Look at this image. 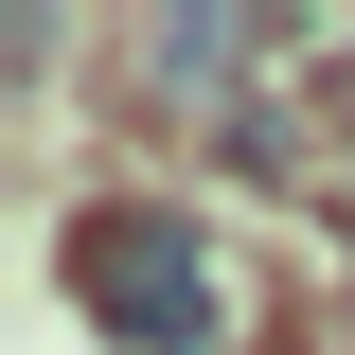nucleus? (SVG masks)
Segmentation results:
<instances>
[{
  "instance_id": "nucleus-1",
  "label": "nucleus",
  "mask_w": 355,
  "mask_h": 355,
  "mask_svg": "<svg viewBox=\"0 0 355 355\" xmlns=\"http://www.w3.org/2000/svg\"><path fill=\"white\" fill-rule=\"evenodd\" d=\"M71 302L107 355H214L231 338V284H214V231L178 214V196H142V214H89L71 231Z\"/></svg>"
},
{
  "instance_id": "nucleus-2",
  "label": "nucleus",
  "mask_w": 355,
  "mask_h": 355,
  "mask_svg": "<svg viewBox=\"0 0 355 355\" xmlns=\"http://www.w3.org/2000/svg\"><path fill=\"white\" fill-rule=\"evenodd\" d=\"M249 53H284V36H266V18H160L142 71H160V107H214V71H249Z\"/></svg>"
},
{
  "instance_id": "nucleus-3",
  "label": "nucleus",
  "mask_w": 355,
  "mask_h": 355,
  "mask_svg": "<svg viewBox=\"0 0 355 355\" xmlns=\"http://www.w3.org/2000/svg\"><path fill=\"white\" fill-rule=\"evenodd\" d=\"M338 231H355V196H338Z\"/></svg>"
}]
</instances>
